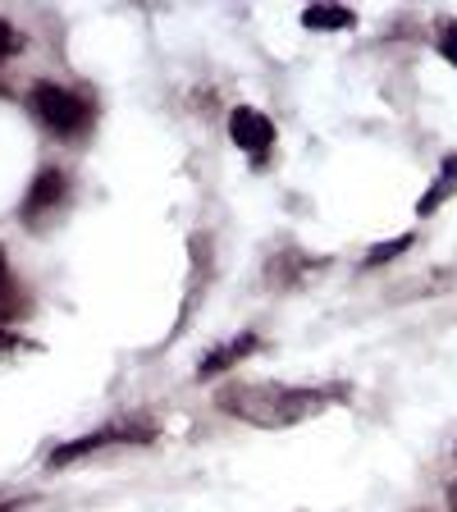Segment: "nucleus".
<instances>
[{
	"mask_svg": "<svg viewBox=\"0 0 457 512\" xmlns=\"http://www.w3.org/2000/svg\"><path fill=\"white\" fill-rule=\"evenodd\" d=\"M229 138L238 142L243 151H266L270 142H275V124H270L266 110H256V106H238L234 115H229Z\"/></svg>",
	"mask_w": 457,
	"mask_h": 512,
	"instance_id": "20e7f679",
	"label": "nucleus"
},
{
	"mask_svg": "<svg viewBox=\"0 0 457 512\" xmlns=\"http://www.w3.org/2000/svg\"><path fill=\"white\" fill-rule=\"evenodd\" d=\"M151 435H156L151 426H106V430H92V435L69 439V444L55 448L51 467H64V462H74V458H87L92 448H106V444H147Z\"/></svg>",
	"mask_w": 457,
	"mask_h": 512,
	"instance_id": "7ed1b4c3",
	"label": "nucleus"
},
{
	"mask_svg": "<svg viewBox=\"0 0 457 512\" xmlns=\"http://www.w3.org/2000/svg\"><path fill=\"white\" fill-rule=\"evenodd\" d=\"M19 508V499H0V512H14Z\"/></svg>",
	"mask_w": 457,
	"mask_h": 512,
	"instance_id": "ddd939ff",
	"label": "nucleus"
},
{
	"mask_svg": "<svg viewBox=\"0 0 457 512\" xmlns=\"http://www.w3.org/2000/svg\"><path fill=\"white\" fill-rule=\"evenodd\" d=\"M334 403L330 389H293V384H229L220 389L215 407L238 421H252V426H266V430H284V426H298L307 416L325 412Z\"/></svg>",
	"mask_w": 457,
	"mask_h": 512,
	"instance_id": "f257e3e1",
	"label": "nucleus"
},
{
	"mask_svg": "<svg viewBox=\"0 0 457 512\" xmlns=\"http://www.w3.org/2000/svg\"><path fill=\"white\" fill-rule=\"evenodd\" d=\"M19 51H23V32L0 19V60H5V55H19Z\"/></svg>",
	"mask_w": 457,
	"mask_h": 512,
	"instance_id": "9d476101",
	"label": "nucleus"
},
{
	"mask_svg": "<svg viewBox=\"0 0 457 512\" xmlns=\"http://www.w3.org/2000/svg\"><path fill=\"white\" fill-rule=\"evenodd\" d=\"M0 96H5V87H0Z\"/></svg>",
	"mask_w": 457,
	"mask_h": 512,
	"instance_id": "2eb2a0df",
	"label": "nucleus"
},
{
	"mask_svg": "<svg viewBox=\"0 0 457 512\" xmlns=\"http://www.w3.org/2000/svg\"><path fill=\"white\" fill-rule=\"evenodd\" d=\"M256 343H261V339L247 330V334H238V339H229V343H220V348H211V352L202 357V366H197V380L206 384V380H215V375H224L229 366H238L243 357H252Z\"/></svg>",
	"mask_w": 457,
	"mask_h": 512,
	"instance_id": "39448f33",
	"label": "nucleus"
},
{
	"mask_svg": "<svg viewBox=\"0 0 457 512\" xmlns=\"http://www.w3.org/2000/svg\"><path fill=\"white\" fill-rule=\"evenodd\" d=\"M64 197H69V179H64L60 170H42L37 179H32L28 197H23V220H32V215H46L51 206H60Z\"/></svg>",
	"mask_w": 457,
	"mask_h": 512,
	"instance_id": "423d86ee",
	"label": "nucleus"
},
{
	"mask_svg": "<svg viewBox=\"0 0 457 512\" xmlns=\"http://www.w3.org/2000/svg\"><path fill=\"white\" fill-rule=\"evenodd\" d=\"M448 508L457 512V480H453V485H448Z\"/></svg>",
	"mask_w": 457,
	"mask_h": 512,
	"instance_id": "f8f14e48",
	"label": "nucleus"
},
{
	"mask_svg": "<svg viewBox=\"0 0 457 512\" xmlns=\"http://www.w3.org/2000/svg\"><path fill=\"white\" fill-rule=\"evenodd\" d=\"M10 343H14V339H10V334H5V330H0V348H10Z\"/></svg>",
	"mask_w": 457,
	"mask_h": 512,
	"instance_id": "4468645a",
	"label": "nucleus"
},
{
	"mask_svg": "<svg viewBox=\"0 0 457 512\" xmlns=\"http://www.w3.org/2000/svg\"><path fill=\"white\" fill-rule=\"evenodd\" d=\"M412 243H416V238H412V234L384 238V243H375V247H371V252H366V256H362V266H366V270H380V266H389V261H398V256H403V252H407V247H412Z\"/></svg>",
	"mask_w": 457,
	"mask_h": 512,
	"instance_id": "1a4fd4ad",
	"label": "nucleus"
},
{
	"mask_svg": "<svg viewBox=\"0 0 457 512\" xmlns=\"http://www.w3.org/2000/svg\"><path fill=\"white\" fill-rule=\"evenodd\" d=\"M352 23H357V14L343 10V5H307L302 10V28H311V32H343Z\"/></svg>",
	"mask_w": 457,
	"mask_h": 512,
	"instance_id": "6e6552de",
	"label": "nucleus"
},
{
	"mask_svg": "<svg viewBox=\"0 0 457 512\" xmlns=\"http://www.w3.org/2000/svg\"><path fill=\"white\" fill-rule=\"evenodd\" d=\"M28 106L32 115L42 119L51 133H60V138H74L78 128L87 124V106H83V96H74L69 87L60 83H37L28 96Z\"/></svg>",
	"mask_w": 457,
	"mask_h": 512,
	"instance_id": "f03ea898",
	"label": "nucleus"
},
{
	"mask_svg": "<svg viewBox=\"0 0 457 512\" xmlns=\"http://www.w3.org/2000/svg\"><path fill=\"white\" fill-rule=\"evenodd\" d=\"M453 188H457V156H444V165H439V174H435V183L426 188V197L416 202V215H435L439 206L453 197Z\"/></svg>",
	"mask_w": 457,
	"mask_h": 512,
	"instance_id": "0eeeda50",
	"label": "nucleus"
},
{
	"mask_svg": "<svg viewBox=\"0 0 457 512\" xmlns=\"http://www.w3.org/2000/svg\"><path fill=\"white\" fill-rule=\"evenodd\" d=\"M439 55H444L448 64H457V23H444V32H439Z\"/></svg>",
	"mask_w": 457,
	"mask_h": 512,
	"instance_id": "9b49d317",
	"label": "nucleus"
}]
</instances>
